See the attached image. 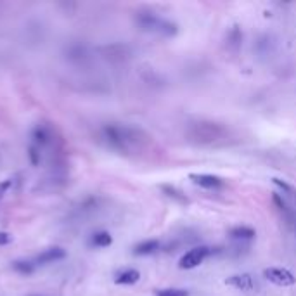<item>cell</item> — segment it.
I'll return each mask as SVG.
<instances>
[{"label": "cell", "mask_w": 296, "mask_h": 296, "mask_svg": "<svg viewBox=\"0 0 296 296\" xmlns=\"http://www.w3.org/2000/svg\"><path fill=\"white\" fill-rule=\"evenodd\" d=\"M103 135L111 147H115V149H118V151H127L132 144H135L139 140L140 132L134 127L108 123L103 127Z\"/></svg>", "instance_id": "cell-1"}, {"label": "cell", "mask_w": 296, "mask_h": 296, "mask_svg": "<svg viewBox=\"0 0 296 296\" xmlns=\"http://www.w3.org/2000/svg\"><path fill=\"white\" fill-rule=\"evenodd\" d=\"M135 21H137L140 30L163 35V37H173V35L178 31L175 23L161 18V16H156L153 13H140V14H137Z\"/></svg>", "instance_id": "cell-2"}, {"label": "cell", "mask_w": 296, "mask_h": 296, "mask_svg": "<svg viewBox=\"0 0 296 296\" xmlns=\"http://www.w3.org/2000/svg\"><path fill=\"white\" fill-rule=\"evenodd\" d=\"M263 277L267 280H270L272 284L280 287H287V286H293L296 282V277L291 270L287 268H280V267H268L263 270Z\"/></svg>", "instance_id": "cell-3"}, {"label": "cell", "mask_w": 296, "mask_h": 296, "mask_svg": "<svg viewBox=\"0 0 296 296\" xmlns=\"http://www.w3.org/2000/svg\"><path fill=\"white\" fill-rule=\"evenodd\" d=\"M210 253L212 251H210V248H206V246H198V248L189 249V251H187L185 255L178 260V267H180L182 270L196 268L198 265H201L203 262H205L206 256H208Z\"/></svg>", "instance_id": "cell-4"}, {"label": "cell", "mask_w": 296, "mask_h": 296, "mask_svg": "<svg viewBox=\"0 0 296 296\" xmlns=\"http://www.w3.org/2000/svg\"><path fill=\"white\" fill-rule=\"evenodd\" d=\"M66 256H68V253H66L64 248H61V246H50V248L44 249L42 253H38L37 258H35V265L56 263V262H61V260H64Z\"/></svg>", "instance_id": "cell-5"}, {"label": "cell", "mask_w": 296, "mask_h": 296, "mask_svg": "<svg viewBox=\"0 0 296 296\" xmlns=\"http://www.w3.org/2000/svg\"><path fill=\"white\" fill-rule=\"evenodd\" d=\"M225 284L227 286H232L236 289L241 291H255L258 287L256 280L251 277L249 274H237V275H231V277L225 279Z\"/></svg>", "instance_id": "cell-6"}, {"label": "cell", "mask_w": 296, "mask_h": 296, "mask_svg": "<svg viewBox=\"0 0 296 296\" xmlns=\"http://www.w3.org/2000/svg\"><path fill=\"white\" fill-rule=\"evenodd\" d=\"M189 178L196 185L205 187V189H220L224 187V180L217 175H208V173H190Z\"/></svg>", "instance_id": "cell-7"}, {"label": "cell", "mask_w": 296, "mask_h": 296, "mask_svg": "<svg viewBox=\"0 0 296 296\" xmlns=\"http://www.w3.org/2000/svg\"><path fill=\"white\" fill-rule=\"evenodd\" d=\"M140 280V272L135 270V268H125L120 274H116L115 282L120 284V286H132V284L139 282Z\"/></svg>", "instance_id": "cell-8"}, {"label": "cell", "mask_w": 296, "mask_h": 296, "mask_svg": "<svg viewBox=\"0 0 296 296\" xmlns=\"http://www.w3.org/2000/svg\"><path fill=\"white\" fill-rule=\"evenodd\" d=\"M159 249V241L156 239H147V241H142V243H139L137 246L134 248V255L137 256H147V255H153Z\"/></svg>", "instance_id": "cell-9"}, {"label": "cell", "mask_w": 296, "mask_h": 296, "mask_svg": "<svg viewBox=\"0 0 296 296\" xmlns=\"http://www.w3.org/2000/svg\"><path fill=\"white\" fill-rule=\"evenodd\" d=\"M229 236L236 241H251L253 237L256 236V232H255V229L248 227V225H237V227L231 229Z\"/></svg>", "instance_id": "cell-10"}, {"label": "cell", "mask_w": 296, "mask_h": 296, "mask_svg": "<svg viewBox=\"0 0 296 296\" xmlns=\"http://www.w3.org/2000/svg\"><path fill=\"white\" fill-rule=\"evenodd\" d=\"M31 139H33V142L37 144V147L47 146V144L50 142L49 128H45L44 125H37V127L33 128V132H31Z\"/></svg>", "instance_id": "cell-11"}, {"label": "cell", "mask_w": 296, "mask_h": 296, "mask_svg": "<svg viewBox=\"0 0 296 296\" xmlns=\"http://www.w3.org/2000/svg\"><path fill=\"white\" fill-rule=\"evenodd\" d=\"M90 243H92V246H95V248H108L113 244V237H111V234L106 231H99V232L92 234Z\"/></svg>", "instance_id": "cell-12"}, {"label": "cell", "mask_w": 296, "mask_h": 296, "mask_svg": "<svg viewBox=\"0 0 296 296\" xmlns=\"http://www.w3.org/2000/svg\"><path fill=\"white\" fill-rule=\"evenodd\" d=\"M11 267L21 275H31L35 272L37 265H35V262H28V260H14Z\"/></svg>", "instance_id": "cell-13"}, {"label": "cell", "mask_w": 296, "mask_h": 296, "mask_svg": "<svg viewBox=\"0 0 296 296\" xmlns=\"http://www.w3.org/2000/svg\"><path fill=\"white\" fill-rule=\"evenodd\" d=\"M161 189L166 192V196L173 198V200H177V201H180V203H187V198L182 196V192H178L175 187H171V185H161Z\"/></svg>", "instance_id": "cell-14"}, {"label": "cell", "mask_w": 296, "mask_h": 296, "mask_svg": "<svg viewBox=\"0 0 296 296\" xmlns=\"http://www.w3.org/2000/svg\"><path fill=\"white\" fill-rule=\"evenodd\" d=\"M156 296H189V291H187V289H178V287H168V289L158 291Z\"/></svg>", "instance_id": "cell-15"}, {"label": "cell", "mask_w": 296, "mask_h": 296, "mask_svg": "<svg viewBox=\"0 0 296 296\" xmlns=\"http://www.w3.org/2000/svg\"><path fill=\"white\" fill-rule=\"evenodd\" d=\"M28 156H30V159H31V163H33V165H38V163H40V153H38V147L37 146H31L30 147Z\"/></svg>", "instance_id": "cell-16"}, {"label": "cell", "mask_w": 296, "mask_h": 296, "mask_svg": "<svg viewBox=\"0 0 296 296\" xmlns=\"http://www.w3.org/2000/svg\"><path fill=\"white\" fill-rule=\"evenodd\" d=\"M272 182H274V184L277 185V187H280V189H282L284 192H293V187L287 185L284 180H279V178H272Z\"/></svg>", "instance_id": "cell-17"}, {"label": "cell", "mask_w": 296, "mask_h": 296, "mask_svg": "<svg viewBox=\"0 0 296 296\" xmlns=\"http://www.w3.org/2000/svg\"><path fill=\"white\" fill-rule=\"evenodd\" d=\"M11 185H13V178H6L4 182H0V198H2L7 190H9Z\"/></svg>", "instance_id": "cell-18"}, {"label": "cell", "mask_w": 296, "mask_h": 296, "mask_svg": "<svg viewBox=\"0 0 296 296\" xmlns=\"http://www.w3.org/2000/svg\"><path fill=\"white\" fill-rule=\"evenodd\" d=\"M11 241H13V237H11V234H7V232H0V246H6V244H9Z\"/></svg>", "instance_id": "cell-19"}, {"label": "cell", "mask_w": 296, "mask_h": 296, "mask_svg": "<svg viewBox=\"0 0 296 296\" xmlns=\"http://www.w3.org/2000/svg\"><path fill=\"white\" fill-rule=\"evenodd\" d=\"M274 201H275V205H277L280 210H284V212H286V210H287L286 203H284L282 200H280V198H279V194H274Z\"/></svg>", "instance_id": "cell-20"}]
</instances>
